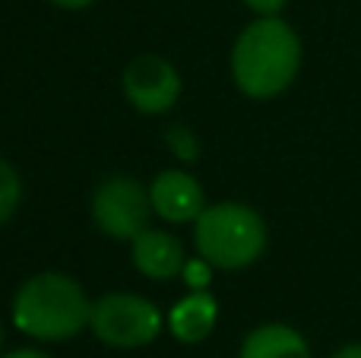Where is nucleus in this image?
Instances as JSON below:
<instances>
[{
    "label": "nucleus",
    "mask_w": 361,
    "mask_h": 358,
    "mask_svg": "<svg viewBox=\"0 0 361 358\" xmlns=\"http://www.w3.org/2000/svg\"><path fill=\"white\" fill-rule=\"evenodd\" d=\"M216 321H219V302H216V295H212L209 289H200V292H190V295H184L175 304V308H171L169 330H171V336H175L178 342H187V346H193V342H203L206 336L212 333Z\"/></svg>",
    "instance_id": "obj_9"
},
{
    "label": "nucleus",
    "mask_w": 361,
    "mask_h": 358,
    "mask_svg": "<svg viewBox=\"0 0 361 358\" xmlns=\"http://www.w3.org/2000/svg\"><path fill=\"white\" fill-rule=\"evenodd\" d=\"M92 222L102 235L114 241H133L140 232L149 228V219L156 216L149 200V187L127 175H114L102 181L92 194Z\"/></svg>",
    "instance_id": "obj_5"
},
{
    "label": "nucleus",
    "mask_w": 361,
    "mask_h": 358,
    "mask_svg": "<svg viewBox=\"0 0 361 358\" xmlns=\"http://www.w3.org/2000/svg\"><path fill=\"white\" fill-rule=\"evenodd\" d=\"M0 358H51V355L42 352V349H13V352L0 355Z\"/></svg>",
    "instance_id": "obj_16"
},
{
    "label": "nucleus",
    "mask_w": 361,
    "mask_h": 358,
    "mask_svg": "<svg viewBox=\"0 0 361 358\" xmlns=\"http://www.w3.org/2000/svg\"><path fill=\"white\" fill-rule=\"evenodd\" d=\"M288 0H244V6L247 10H254L257 16H279L282 10H286Z\"/></svg>",
    "instance_id": "obj_14"
},
{
    "label": "nucleus",
    "mask_w": 361,
    "mask_h": 358,
    "mask_svg": "<svg viewBox=\"0 0 361 358\" xmlns=\"http://www.w3.org/2000/svg\"><path fill=\"white\" fill-rule=\"evenodd\" d=\"M23 200V181H19V171L13 168L6 159H0V226L13 219V213L19 209Z\"/></svg>",
    "instance_id": "obj_11"
},
{
    "label": "nucleus",
    "mask_w": 361,
    "mask_h": 358,
    "mask_svg": "<svg viewBox=\"0 0 361 358\" xmlns=\"http://www.w3.org/2000/svg\"><path fill=\"white\" fill-rule=\"evenodd\" d=\"M48 4H54L57 10H86V6H92L95 0H48Z\"/></svg>",
    "instance_id": "obj_15"
},
{
    "label": "nucleus",
    "mask_w": 361,
    "mask_h": 358,
    "mask_svg": "<svg viewBox=\"0 0 361 358\" xmlns=\"http://www.w3.org/2000/svg\"><path fill=\"white\" fill-rule=\"evenodd\" d=\"M212 270H216V266H212L209 260L193 257V260H187V264H184L180 276H184V283L190 285V292H200V289H209V283H212Z\"/></svg>",
    "instance_id": "obj_13"
},
{
    "label": "nucleus",
    "mask_w": 361,
    "mask_h": 358,
    "mask_svg": "<svg viewBox=\"0 0 361 358\" xmlns=\"http://www.w3.org/2000/svg\"><path fill=\"white\" fill-rule=\"evenodd\" d=\"M301 70V38L282 16H257L231 44V80L241 95L267 101L282 95Z\"/></svg>",
    "instance_id": "obj_1"
},
{
    "label": "nucleus",
    "mask_w": 361,
    "mask_h": 358,
    "mask_svg": "<svg viewBox=\"0 0 361 358\" xmlns=\"http://www.w3.org/2000/svg\"><path fill=\"white\" fill-rule=\"evenodd\" d=\"M121 86L140 114H165L180 95V73L162 54H137L124 67Z\"/></svg>",
    "instance_id": "obj_6"
},
{
    "label": "nucleus",
    "mask_w": 361,
    "mask_h": 358,
    "mask_svg": "<svg viewBox=\"0 0 361 358\" xmlns=\"http://www.w3.org/2000/svg\"><path fill=\"white\" fill-rule=\"evenodd\" d=\"M238 358H314L305 333L288 323H260L244 336Z\"/></svg>",
    "instance_id": "obj_10"
},
{
    "label": "nucleus",
    "mask_w": 361,
    "mask_h": 358,
    "mask_svg": "<svg viewBox=\"0 0 361 358\" xmlns=\"http://www.w3.org/2000/svg\"><path fill=\"white\" fill-rule=\"evenodd\" d=\"M130 260L140 276L152 279V283H169V279L180 276V270L187 264L180 241L171 232H162V228L140 232L130 241Z\"/></svg>",
    "instance_id": "obj_8"
},
{
    "label": "nucleus",
    "mask_w": 361,
    "mask_h": 358,
    "mask_svg": "<svg viewBox=\"0 0 361 358\" xmlns=\"http://www.w3.org/2000/svg\"><path fill=\"white\" fill-rule=\"evenodd\" d=\"M193 245L216 270H244L267 251V222L247 203H212L193 222Z\"/></svg>",
    "instance_id": "obj_3"
},
{
    "label": "nucleus",
    "mask_w": 361,
    "mask_h": 358,
    "mask_svg": "<svg viewBox=\"0 0 361 358\" xmlns=\"http://www.w3.org/2000/svg\"><path fill=\"white\" fill-rule=\"evenodd\" d=\"M165 317L149 298L133 292H108L92 302L89 330L111 349H143L159 340Z\"/></svg>",
    "instance_id": "obj_4"
},
{
    "label": "nucleus",
    "mask_w": 361,
    "mask_h": 358,
    "mask_svg": "<svg viewBox=\"0 0 361 358\" xmlns=\"http://www.w3.org/2000/svg\"><path fill=\"white\" fill-rule=\"evenodd\" d=\"M330 358H361V342H349V346L336 349Z\"/></svg>",
    "instance_id": "obj_17"
},
{
    "label": "nucleus",
    "mask_w": 361,
    "mask_h": 358,
    "mask_svg": "<svg viewBox=\"0 0 361 358\" xmlns=\"http://www.w3.org/2000/svg\"><path fill=\"white\" fill-rule=\"evenodd\" d=\"M149 200L159 219L171 226H190L206 209L200 181L184 168H165L149 181Z\"/></svg>",
    "instance_id": "obj_7"
},
{
    "label": "nucleus",
    "mask_w": 361,
    "mask_h": 358,
    "mask_svg": "<svg viewBox=\"0 0 361 358\" xmlns=\"http://www.w3.org/2000/svg\"><path fill=\"white\" fill-rule=\"evenodd\" d=\"M165 143L175 149V156L180 159V162H193V159L200 156V143H197V137H193L187 127H171L169 133H165Z\"/></svg>",
    "instance_id": "obj_12"
},
{
    "label": "nucleus",
    "mask_w": 361,
    "mask_h": 358,
    "mask_svg": "<svg viewBox=\"0 0 361 358\" xmlns=\"http://www.w3.org/2000/svg\"><path fill=\"white\" fill-rule=\"evenodd\" d=\"M0 349H4V323H0Z\"/></svg>",
    "instance_id": "obj_18"
},
{
    "label": "nucleus",
    "mask_w": 361,
    "mask_h": 358,
    "mask_svg": "<svg viewBox=\"0 0 361 358\" xmlns=\"http://www.w3.org/2000/svg\"><path fill=\"white\" fill-rule=\"evenodd\" d=\"M13 327L38 342H63L89 330L92 302L86 289L67 273H35L13 295Z\"/></svg>",
    "instance_id": "obj_2"
}]
</instances>
